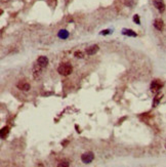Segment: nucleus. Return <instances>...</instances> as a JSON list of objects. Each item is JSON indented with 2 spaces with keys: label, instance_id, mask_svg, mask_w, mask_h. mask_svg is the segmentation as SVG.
<instances>
[{
  "label": "nucleus",
  "instance_id": "nucleus-1",
  "mask_svg": "<svg viewBox=\"0 0 166 167\" xmlns=\"http://www.w3.org/2000/svg\"><path fill=\"white\" fill-rule=\"evenodd\" d=\"M58 71L63 76H68V75H70L72 73V66L70 65L69 63H64L59 67Z\"/></svg>",
  "mask_w": 166,
  "mask_h": 167
},
{
  "label": "nucleus",
  "instance_id": "nucleus-3",
  "mask_svg": "<svg viewBox=\"0 0 166 167\" xmlns=\"http://www.w3.org/2000/svg\"><path fill=\"white\" fill-rule=\"evenodd\" d=\"M162 86H163V83L160 80H154L152 82V84H151V90L153 92H156V91L159 90Z\"/></svg>",
  "mask_w": 166,
  "mask_h": 167
},
{
  "label": "nucleus",
  "instance_id": "nucleus-2",
  "mask_svg": "<svg viewBox=\"0 0 166 167\" xmlns=\"http://www.w3.org/2000/svg\"><path fill=\"white\" fill-rule=\"evenodd\" d=\"M93 158H94L93 153H91V152H87V153H85V154H83V155H82L81 160H82L83 163H85V164H89V163H91V162H92Z\"/></svg>",
  "mask_w": 166,
  "mask_h": 167
},
{
  "label": "nucleus",
  "instance_id": "nucleus-8",
  "mask_svg": "<svg viewBox=\"0 0 166 167\" xmlns=\"http://www.w3.org/2000/svg\"><path fill=\"white\" fill-rule=\"evenodd\" d=\"M18 87L20 89H22V90H29L30 89V84L27 83V82H25V81H22L18 84Z\"/></svg>",
  "mask_w": 166,
  "mask_h": 167
},
{
  "label": "nucleus",
  "instance_id": "nucleus-11",
  "mask_svg": "<svg viewBox=\"0 0 166 167\" xmlns=\"http://www.w3.org/2000/svg\"><path fill=\"white\" fill-rule=\"evenodd\" d=\"M75 57L76 58H79V59H82L83 58V53L81 52V51H76V52H75Z\"/></svg>",
  "mask_w": 166,
  "mask_h": 167
},
{
  "label": "nucleus",
  "instance_id": "nucleus-5",
  "mask_svg": "<svg viewBox=\"0 0 166 167\" xmlns=\"http://www.w3.org/2000/svg\"><path fill=\"white\" fill-rule=\"evenodd\" d=\"M37 64L39 65V67L44 68V67L47 66L48 60H47V58H45V57H40V58H38V60H37Z\"/></svg>",
  "mask_w": 166,
  "mask_h": 167
},
{
  "label": "nucleus",
  "instance_id": "nucleus-13",
  "mask_svg": "<svg viewBox=\"0 0 166 167\" xmlns=\"http://www.w3.org/2000/svg\"><path fill=\"white\" fill-rule=\"evenodd\" d=\"M160 98H161V95H160V94H158V95L156 96V99L154 100V107H155V106L158 104V101L160 100Z\"/></svg>",
  "mask_w": 166,
  "mask_h": 167
},
{
  "label": "nucleus",
  "instance_id": "nucleus-15",
  "mask_svg": "<svg viewBox=\"0 0 166 167\" xmlns=\"http://www.w3.org/2000/svg\"><path fill=\"white\" fill-rule=\"evenodd\" d=\"M109 33V31H103V34H108Z\"/></svg>",
  "mask_w": 166,
  "mask_h": 167
},
{
  "label": "nucleus",
  "instance_id": "nucleus-12",
  "mask_svg": "<svg viewBox=\"0 0 166 167\" xmlns=\"http://www.w3.org/2000/svg\"><path fill=\"white\" fill-rule=\"evenodd\" d=\"M7 132H8V127H4L3 129H2V132H1V136L4 137V133L7 134Z\"/></svg>",
  "mask_w": 166,
  "mask_h": 167
},
{
  "label": "nucleus",
  "instance_id": "nucleus-7",
  "mask_svg": "<svg viewBox=\"0 0 166 167\" xmlns=\"http://www.w3.org/2000/svg\"><path fill=\"white\" fill-rule=\"evenodd\" d=\"M154 26H155V28L159 31H162L163 30V27H164V24H163V21L160 20V19H157L155 20L154 22Z\"/></svg>",
  "mask_w": 166,
  "mask_h": 167
},
{
  "label": "nucleus",
  "instance_id": "nucleus-9",
  "mask_svg": "<svg viewBox=\"0 0 166 167\" xmlns=\"http://www.w3.org/2000/svg\"><path fill=\"white\" fill-rule=\"evenodd\" d=\"M59 37L62 38V39H67V38L69 37V32L66 31V30H61L59 32Z\"/></svg>",
  "mask_w": 166,
  "mask_h": 167
},
{
  "label": "nucleus",
  "instance_id": "nucleus-4",
  "mask_svg": "<svg viewBox=\"0 0 166 167\" xmlns=\"http://www.w3.org/2000/svg\"><path fill=\"white\" fill-rule=\"evenodd\" d=\"M154 5L160 12H163L165 10V4L162 0H154Z\"/></svg>",
  "mask_w": 166,
  "mask_h": 167
},
{
  "label": "nucleus",
  "instance_id": "nucleus-14",
  "mask_svg": "<svg viewBox=\"0 0 166 167\" xmlns=\"http://www.w3.org/2000/svg\"><path fill=\"white\" fill-rule=\"evenodd\" d=\"M133 21H134L136 24H140V22H139V18H138L137 15H135V16L133 17Z\"/></svg>",
  "mask_w": 166,
  "mask_h": 167
},
{
  "label": "nucleus",
  "instance_id": "nucleus-6",
  "mask_svg": "<svg viewBox=\"0 0 166 167\" xmlns=\"http://www.w3.org/2000/svg\"><path fill=\"white\" fill-rule=\"evenodd\" d=\"M97 50H98V46L97 45H92L90 47L86 48V53L89 54V55H92V54H94L96 52Z\"/></svg>",
  "mask_w": 166,
  "mask_h": 167
},
{
  "label": "nucleus",
  "instance_id": "nucleus-10",
  "mask_svg": "<svg viewBox=\"0 0 166 167\" xmlns=\"http://www.w3.org/2000/svg\"><path fill=\"white\" fill-rule=\"evenodd\" d=\"M123 34L128 35V36H132V37H135V36H136V34H135L132 30H126V29L123 30Z\"/></svg>",
  "mask_w": 166,
  "mask_h": 167
}]
</instances>
